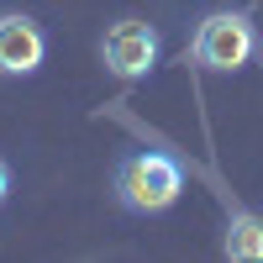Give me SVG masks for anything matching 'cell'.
<instances>
[{
    "mask_svg": "<svg viewBox=\"0 0 263 263\" xmlns=\"http://www.w3.org/2000/svg\"><path fill=\"white\" fill-rule=\"evenodd\" d=\"M42 58H48V37H42V27L32 16H21V11H6V16H0V74L27 79V74L42 69Z\"/></svg>",
    "mask_w": 263,
    "mask_h": 263,
    "instance_id": "obj_4",
    "label": "cell"
},
{
    "mask_svg": "<svg viewBox=\"0 0 263 263\" xmlns=\"http://www.w3.org/2000/svg\"><path fill=\"white\" fill-rule=\"evenodd\" d=\"M6 200H11V163L0 158V205H6Z\"/></svg>",
    "mask_w": 263,
    "mask_h": 263,
    "instance_id": "obj_6",
    "label": "cell"
},
{
    "mask_svg": "<svg viewBox=\"0 0 263 263\" xmlns=\"http://www.w3.org/2000/svg\"><path fill=\"white\" fill-rule=\"evenodd\" d=\"M158 53H163V32L153 27V21H142V16H121L100 37V63H105V74H116L121 84L147 79L158 69Z\"/></svg>",
    "mask_w": 263,
    "mask_h": 263,
    "instance_id": "obj_3",
    "label": "cell"
},
{
    "mask_svg": "<svg viewBox=\"0 0 263 263\" xmlns=\"http://www.w3.org/2000/svg\"><path fill=\"white\" fill-rule=\"evenodd\" d=\"M253 53H258V32L242 11H211L190 37V58L205 74H237L248 69Z\"/></svg>",
    "mask_w": 263,
    "mask_h": 263,
    "instance_id": "obj_2",
    "label": "cell"
},
{
    "mask_svg": "<svg viewBox=\"0 0 263 263\" xmlns=\"http://www.w3.org/2000/svg\"><path fill=\"white\" fill-rule=\"evenodd\" d=\"M221 258H232V263H263V216H253V211H232L227 216Z\"/></svg>",
    "mask_w": 263,
    "mask_h": 263,
    "instance_id": "obj_5",
    "label": "cell"
},
{
    "mask_svg": "<svg viewBox=\"0 0 263 263\" xmlns=\"http://www.w3.org/2000/svg\"><path fill=\"white\" fill-rule=\"evenodd\" d=\"M111 190H116V205L132 211V216H158L168 205H179L184 195V163L174 153H158V147H137L126 153L111 174Z\"/></svg>",
    "mask_w": 263,
    "mask_h": 263,
    "instance_id": "obj_1",
    "label": "cell"
}]
</instances>
